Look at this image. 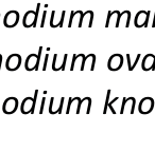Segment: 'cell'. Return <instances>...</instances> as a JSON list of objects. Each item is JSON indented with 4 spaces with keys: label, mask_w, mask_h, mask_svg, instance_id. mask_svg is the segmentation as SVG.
<instances>
[{
    "label": "cell",
    "mask_w": 155,
    "mask_h": 152,
    "mask_svg": "<svg viewBox=\"0 0 155 152\" xmlns=\"http://www.w3.org/2000/svg\"><path fill=\"white\" fill-rule=\"evenodd\" d=\"M37 94H38V91H35L34 98H31V97H26V98L22 101L21 106H20V110H21L22 114H29V113H34L35 105H36V98Z\"/></svg>",
    "instance_id": "1"
},
{
    "label": "cell",
    "mask_w": 155,
    "mask_h": 152,
    "mask_svg": "<svg viewBox=\"0 0 155 152\" xmlns=\"http://www.w3.org/2000/svg\"><path fill=\"white\" fill-rule=\"evenodd\" d=\"M43 51V47L39 48L38 54H30L26 59V70L27 71H33L37 70L39 67V61H41V55Z\"/></svg>",
    "instance_id": "2"
},
{
    "label": "cell",
    "mask_w": 155,
    "mask_h": 152,
    "mask_svg": "<svg viewBox=\"0 0 155 152\" xmlns=\"http://www.w3.org/2000/svg\"><path fill=\"white\" fill-rule=\"evenodd\" d=\"M41 8V3L37 5L36 12L34 11H29L25 14L24 20H22V24L25 28H31V26H36L37 18H38V11Z\"/></svg>",
    "instance_id": "3"
},
{
    "label": "cell",
    "mask_w": 155,
    "mask_h": 152,
    "mask_svg": "<svg viewBox=\"0 0 155 152\" xmlns=\"http://www.w3.org/2000/svg\"><path fill=\"white\" fill-rule=\"evenodd\" d=\"M123 66V57L121 54H114L110 57L107 62V68L110 71L116 72L119 71Z\"/></svg>",
    "instance_id": "4"
},
{
    "label": "cell",
    "mask_w": 155,
    "mask_h": 152,
    "mask_svg": "<svg viewBox=\"0 0 155 152\" xmlns=\"http://www.w3.org/2000/svg\"><path fill=\"white\" fill-rule=\"evenodd\" d=\"M154 108V99L152 97H144L139 101L138 111L141 114H150Z\"/></svg>",
    "instance_id": "5"
},
{
    "label": "cell",
    "mask_w": 155,
    "mask_h": 152,
    "mask_svg": "<svg viewBox=\"0 0 155 152\" xmlns=\"http://www.w3.org/2000/svg\"><path fill=\"white\" fill-rule=\"evenodd\" d=\"M20 64H21V56L18 54H12L7 59L5 68L9 71H16L19 69Z\"/></svg>",
    "instance_id": "6"
},
{
    "label": "cell",
    "mask_w": 155,
    "mask_h": 152,
    "mask_svg": "<svg viewBox=\"0 0 155 152\" xmlns=\"http://www.w3.org/2000/svg\"><path fill=\"white\" fill-rule=\"evenodd\" d=\"M149 18H150V12L146 11H140L136 14L135 16V26L136 28H143V26H148Z\"/></svg>",
    "instance_id": "7"
},
{
    "label": "cell",
    "mask_w": 155,
    "mask_h": 152,
    "mask_svg": "<svg viewBox=\"0 0 155 152\" xmlns=\"http://www.w3.org/2000/svg\"><path fill=\"white\" fill-rule=\"evenodd\" d=\"M18 108V99L15 97H9L3 103V112L5 114H13Z\"/></svg>",
    "instance_id": "8"
},
{
    "label": "cell",
    "mask_w": 155,
    "mask_h": 152,
    "mask_svg": "<svg viewBox=\"0 0 155 152\" xmlns=\"http://www.w3.org/2000/svg\"><path fill=\"white\" fill-rule=\"evenodd\" d=\"M18 21H19V13L16 11H10L9 13L5 14L3 22L7 28H14L15 26H17Z\"/></svg>",
    "instance_id": "9"
},
{
    "label": "cell",
    "mask_w": 155,
    "mask_h": 152,
    "mask_svg": "<svg viewBox=\"0 0 155 152\" xmlns=\"http://www.w3.org/2000/svg\"><path fill=\"white\" fill-rule=\"evenodd\" d=\"M141 68L143 71H153L155 69V55L147 54L142 59Z\"/></svg>",
    "instance_id": "10"
},
{
    "label": "cell",
    "mask_w": 155,
    "mask_h": 152,
    "mask_svg": "<svg viewBox=\"0 0 155 152\" xmlns=\"http://www.w3.org/2000/svg\"><path fill=\"white\" fill-rule=\"evenodd\" d=\"M91 62V70L94 71L95 70V67H96V55L95 54H89L88 56H85L84 59L82 61V66H81V71H84L85 70V66Z\"/></svg>",
    "instance_id": "11"
},
{
    "label": "cell",
    "mask_w": 155,
    "mask_h": 152,
    "mask_svg": "<svg viewBox=\"0 0 155 152\" xmlns=\"http://www.w3.org/2000/svg\"><path fill=\"white\" fill-rule=\"evenodd\" d=\"M140 57H141V55H140V54H137L135 61H134V62H131V60H130L131 56H130V54H127V68H129V71H133L134 69H135L136 64H138V61H139Z\"/></svg>",
    "instance_id": "12"
},
{
    "label": "cell",
    "mask_w": 155,
    "mask_h": 152,
    "mask_svg": "<svg viewBox=\"0 0 155 152\" xmlns=\"http://www.w3.org/2000/svg\"><path fill=\"white\" fill-rule=\"evenodd\" d=\"M123 18H125L127 19V21H125V28H129L130 26V21H131V12L130 11H124L121 13L120 15V20H123Z\"/></svg>",
    "instance_id": "13"
},
{
    "label": "cell",
    "mask_w": 155,
    "mask_h": 152,
    "mask_svg": "<svg viewBox=\"0 0 155 152\" xmlns=\"http://www.w3.org/2000/svg\"><path fill=\"white\" fill-rule=\"evenodd\" d=\"M83 12H79V11H72L70 14V19H69V23H68V26L69 28H71L72 26V23H73V19H74V17L77 15H82Z\"/></svg>",
    "instance_id": "14"
},
{
    "label": "cell",
    "mask_w": 155,
    "mask_h": 152,
    "mask_svg": "<svg viewBox=\"0 0 155 152\" xmlns=\"http://www.w3.org/2000/svg\"><path fill=\"white\" fill-rule=\"evenodd\" d=\"M110 90L107 91V93H106V101H105V105H104V110H103V114H106V112H107V105L108 103H110Z\"/></svg>",
    "instance_id": "15"
},
{
    "label": "cell",
    "mask_w": 155,
    "mask_h": 152,
    "mask_svg": "<svg viewBox=\"0 0 155 152\" xmlns=\"http://www.w3.org/2000/svg\"><path fill=\"white\" fill-rule=\"evenodd\" d=\"M118 99H119V97H116V98H114L112 101H110V103H108V105H107V107L110 109V111H112V113H113V114H116V111H115V109H114V108H113V106H112V105H113V103H115V101H118Z\"/></svg>",
    "instance_id": "16"
},
{
    "label": "cell",
    "mask_w": 155,
    "mask_h": 152,
    "mask_svg": "<svg viewBox=\"0 0 155 152\" xmlns=\"http://www.w3.org/2000/svg\"><path fill=\"white\" fill-rule=\"evenodd\" d=\"M46 15H47V12H46V11H44V13H43V19H41V28H43V26H45Z\"/></svg>",
    "instance_id": "17"
},
{
    "label": "cell",
    "mask_w": 155,
    "mask_h": 152,
    "mask_svg": "<svg viewBox=\"0 0 155 152\" xmlns=\"http://www.w3.org/2000/svg\"><path fill=\"white\" fill-rule=\"evenodd\" d=\"M67 57H68V55H67V54H65V55H64V58H63V66H62V70H63V71L65 70V66H66Z\"/></svg>",
    "instance_id": "18"
},
{
    "label": "cell",
    "mask_w": 155,
    "mask_h": 152,
    "mask_svg": "<svg viewBox=\"0 0 155 152\" xmlns=\"http://www.w3.org/2000/svg\"><path fill=\"white\" fill-rule=\"evenodd\" d=\"M48 58H49V55H48V54H46V56H45V62H44V68H43V70H46V69H47Z\"/></svg>",
    "instance_id": "19"
},
{
    "label": "cell",
    "mask_w": 155,
    "mask_h": 152,
    "mask_svg": "<svg viewBox=\"0 0 155 152\" xmlns=\"http://www.w3.org/2000/svg\"><path fill=\"white\" fill-rule=\"evenodd\" d=\"M44 105H45V98H43V101H41V111L39 113H43V110H44Z\"/></svg>",
    "instance_id": "20"
},
{
    "label": "cell",
    "mask_w": 155,
    "mask_h": 152,
    "mask_svg": "<svg viewBox=\"0 0 155 152\" xmlns=\"http://www.w3.org/2000/svg\"><path fill=\"white\" fill-rule=\"evenodd\" d=\"M152 28H155V13H154V18H153V22H152Z\"/></svg>",
    "instance_id": "21"
}]
</instances>
